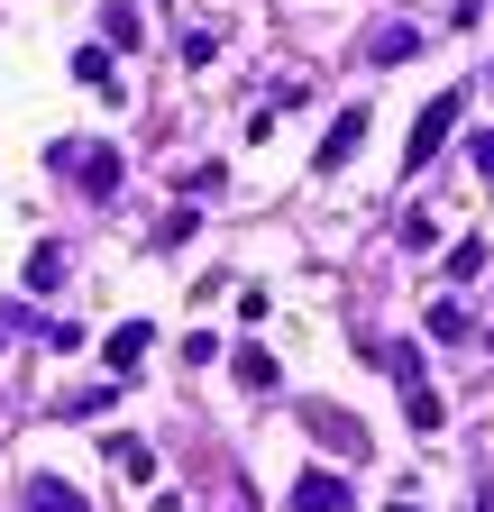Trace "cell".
I'll list each match as a JSON object with an SVG mask.
<instances>
[{"label": "cell", "mask_w": 494, "mask_h": 512, "mask_svg": "<svg viewBox=\"0 0 494 512\" xmlns=\"http://www.w3.org/2000/svg\"><path fill=\"white\" fill-rule=\"evenodd\" d=\"M229 366H238V384H247V394H275V384H284V366H275L266 348H238Z\"/></svg>", "instance_id": "obj_8"}, {"label": "cell", "mask_w": 494, "mask_h": 512, "mask_svg": "<svg viewBox=\"0 0 494 512\" xmlns=\"http://www.w3.org/2000/svg\"><path fill=\"white\" fill-rule=\"evenodd\" d=\"M101 357H110V375H138V357H147V320H119V330L101 339Z\"/></svg>", "instance_id": "obj_6"}, {"label": "cell", "mask_w": 494, "mask_h": 512, "mask_svg": "<svg viewBox=\"0 0 494 512\" xmlns=\"http://www.w3.org/2000/svg\"><path fill=\"white\" fill-rule=\"evenodd\" d=\"M110 467H119V476H147V467H156V448H147V439H129V430H119V439H110Z\"/></svg>", "instance_id": "obj_12"}, {"label": "cell", "mask_w": 494, "mask_h": 512, "mask_svg": "<svg viewBox=\"0 0 494 512\" xmlns=\"http://www.w3.org/2000/svg\"><path fill=\"white\" fill-rule=\"evenodd\" d=\"M293 512H348V476H330V467H312L293 485Z\"/></svg>", "instance_id": "obj_4"}, {"label": "cell", "mask_w": 494, "mask_h": 512, "mask_svg": "<svg viewBox=\"0 0 494 512\" xmlns=\"http://www.w3.org/2000/svg\"><path fill=\"white\" fill-rule=\"evenodd\" d=\"M394 512H421V503H412V494H403V503H394Z\"/></svg>", "instance_id": "obj_17"}, {"label": "cell", "mask_w": 494, "mask_h": 512, "mask_svg": "<svg viewBox=\"0 0 494 512\" xmlns=\"http://www.w3.org/2000/svg\"><path fill=\"white\" fill-rule=\"evenodd\" d=\"M0 330H10V320H0Z\"/></svg>", "instance_id": "obj_18"}, {"label": "cell", "mask_w": 494, "mask_h": 512, "mask_svg": "<svg viewBox=\"0 0 494 512\" xmlns=\"http://www.w3.org/2000/svg\"><path fill=\"white\" fill-rule=\"evenodd\" d=\"M357 147H366V110H339V119H330V138H321V156H312V165H321V174H339V165H348Z\"/></svg>", "instance_id": "obj_3"}, {"label": "cell", "mask_w": 494, "mask_h": 512, "mask_svg": "<svg viewBox=\"0 0 494 512\" xmlns=\"http://www.w3.org/2000/svg\"><path fill=\"white\" fill-rule=\"evenodd\" d=\"M421 46V28H403V19H376V28H366V55H376V64H403Z\"/></svg>", "instance_id": "obj_7"}, {"label": "cell", "mask_w": 494, "mask_h": 512, "mask_svg": "<svg viewBox=\"0 0 494 512\" xmlns=\"http://www.w3.org/2000/svg\"><path fill=\"white\" fill-rule=\"evenodd\" d=\"M430 238H440V220H430V211H403V247H412V256H421V247H430Z\"/></svg>", "instance_id": "obj_15"}, {"label": "cell", "mask_w": 494, "mask_h": 512, "mask_svg": "<svg viewBox=\"0 0 494 512\" xmlns=\"http://www.w3.org/2000/svg\"><path fill=\"white\" fill-rule=\"evenodd\" d=\"M403 412H412V430H440L449 421V403L430 394V384H403Z\"/></svg>", "instance_id": "obj_11"}, {"label": "cell", "mask_w": 494, "mask_h": 512, "mask_svg": "<svg viewBox=\"0 0 494 512\" xmlns=\"http://www.w3.org/2000/svg\"><path fill=\"white\" fill-rule=\"evenodd\" d=\"M19 512H92L65 476H28V494H19Z\"/></svg>", "instance_id": "obj_5"}, {"label": "cell", "mask_w": 494, "mask_h": 512, "mask_svg": "<svg viewBox=\"0 0 494 512\" xmlns=\"http://www.w3.org/2000/svg\"><path fill=\"white\" fill-rule=\"evenodd\" d=\"M55 284H65V247H55V238H46V247L28 256V293H55Z\"/></svg>", "instance_id": "obj_10"}, {"label": "cell", "mask_w": 494, "mask_h": 512, "mask_svg": "<svg viewBox=\"0 0 494 512\" xmlns=\"http://www.w3.org/2000/svg\"><path fill=\"white\" fill-rule=\"evenodd\" d=\"M476 275H485V238H467V247L449 256V284H476Z\"/></svg>", "instance_id": "obj_13"}, {"label": "cell", "mask_w": 494, "mask_h": 512, "mask_svg": "<svg viewBox=\"0 0 494 512\" xmlns=\"http://www.w3.org/2000/svg\"><path fill=\"white\" fill-rule=\"evenodd\" d=\"M467 156H476V174H485V183H494V128H485V138H476V147H467Z\"/></svg>", "instance_id": "obj_16"}, {"label": "cell", "mask_w": 494, "mask_h": 512, "mask_svg": "<svg viewBox=\"0 0 494 512\" xmlns=\"http://www.w3.org/2000/svg\"><path fill=\"white\" fill-rule=\"evenodd\" d=\"M46 165H55V174H74L83 192H110V183H119V147H101V138H55Z\"/></svg>", "instance_id": "obj_1"}, {"label": "cell", "mask_w": 494, "mask_h": 512, "mask_svg": "<svg viewBox=\"0 0 494 512\" xmlns=\"http://www.w3.org/2000/svg\"><path fill=\"white\" fill-rule=\"evenodd\" d=\"M458 110H467V92H440V101L412 119V138H403V174H412V165H430V156L458 138Z\"/></svg>", "instance_id": "obj_2"}, {"label": "cell", "mask_w": 494, "mask_h": 512, "mask_svg": "<svg viewBox=\"0 0 494 512\" xmlns=\"http://www.w3.org/2000/svg\"><path fill=\"white\" fill-rule=\"evenodd\" d=\"M119 46H147V10H138V0H110V19H101Z\"/></svg>", "instance_id": "obj_9"}, {"label": "cell", "mask_w": 494, "mask_h": 512, "mask_svg": "<svg viewBox=\"0 0 494 512\" xmlns=\"http://www.w3.org/2000/svg\"><path fill=\"white\" fill-rule=\"evenodd\" d=\"M183 366H220V330H183Z\"/></svg>", "instance_id": "obj_14"}]
</instances>
